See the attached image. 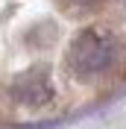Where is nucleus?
Listing matches in <instances>:
<instances>
[{"label": "nucleus", "mask_w": 126, "mask_h": 129, "mask_svg": "<svg viewBox=\"0 0 126 129\" xmlns=\"http://www.w3.org/2000/svg\"><path fill=\"white\" fill-rule=\"evenodd\" d=\"M111 0H56V6L59 12L68 18H91V15H100L103 9L109 6Z\"/></svg>", "instance_id": "obj_3"}, {"label": "nucleus", "mask_w": 126, "mask_h": 129, "mask_svg": "<svg viewBox=\"0 0 126 129\" xmlns=\"http://www.w3.org/2000/svg\"><path fill=\"white\" fill-rule=\"evenodd\" d=\"M12 97H15L21 106H29V109H41L53 100V82H50L47 68H32V71L21 73L15 82H12Z\"/></svg>", "instance_id": "obj_2"}, {"label": "nucleus", "mask_w": 126, "mask_h": 129, "mask_svg": "<svg viewBox=\"0 0 126 129\" xmlns=\"http://www.w3.org/2000/svg\"><path fill=\"white\" fill-rule=\"evenodd\" d=\"M123 59V38L109 24H88L65 50V71L76 82H97L117 71Z\"/></svg>", "instance_id": "obj_1"}]
</instances>
